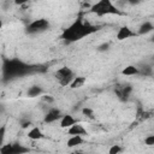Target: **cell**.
<instances>
[{"instance_id":"cell-10","label":"cell","mask_w":154,"mask_h":154,"mask_svg":"<svg viewBox=\"0 0 154 154\" xmlns=\"http://www.w3.org/2000/svg\"><path fill=\"white\" fill-rule=\"evenodd\" d=\"M83 142H84V140H83V136H82V135H72V136L67 140V147L73 148V147L81 146Z\"/></svg>"},{"instance_id":"cell-2","label":"cell","mask_w":154,"mask_h":154,"mask_svg":"<svg viewBox=\"0 0 154 154\" xmlns=\"http://www.w3.org/2000/svg\"><path fill=\"white\" fill-rule=\"evenodd\" d=\"M90 12L99 17L106 14H122V12L113 5L112 0H99L90 7Z\"/></svg>"},{"instance_id":"cell-8","label":"cell","mask_w":154,"mask_h":154,"mask_svg":"<svg viewBox=\"0 0 154 154\" xmlns=\"http://www.w3.org/2000/svg\"><path fill=\"white\" fill-rule=\"evenodd\" d=\"M67 134L69 135H87V130L83 128V125H81V124H78V123H76V124H73L72 126H70L69 129H67Z\"/></svg>"},{"instance_id":"cell-9","label":"cell","mask_w":154,"mask_h":154,"mask_svg":"<svg viewBox=\"0 0 154 154\" xmlns=\"http://www.w3.org/2000/svg\"><path fill=\"white\" fill-rule=\"evenodd\" d=\"M77 123V120L71 116V114H65V116H63L61 118H60V126L61 128H70V126H72L73 124H76Z\"/></svg>"},{"instance_id":"cell-22","label":"cell","mask_w":154,"mask_h":154,"mask_svg":"<svg viewBox=\"0 0 154 154\" xmlns=\"http://www.w3.org/2000/svg\"><path fill=\"white\" fill-rule=\"evenodd\" d=\"M5 130H6V126L1 125V128H0V137H1V140H4V137H5Z\"/></svg>"},{"instance_id":"cell-21","label":"cell","mask_w":154,"mask_h":154,"mask_svg":"<svg viewBox=\"0 0 154 154\" xmlns=\"http://www.w3.org/2000/svg\"><path fill=\"white\" fill-rule=\"evenodd\" d=\"M30 125H31V122H30V120H22V123H20V126H22L23 129L29 128Z\"/></svg>"},{"instance_id":"cell-12","label":"cell","mask_w":154,"mask_h":154,"mask_svg":"<svg viewBox=\"0 0 154 154\" xmlns=\"http://www.w3.org/2000/svg\"><path fill=\"white\" fill-rule=\"evenodd\" d=\"M87 82V78L83 77V76H77L72 79V82L70 83V88L71 89H77V88H81L84 85V83Z\"/></svg>"},{"instance_id":"cell-20","label":"cell","mask_w":154,"mask_h":154,"mask_svg":"<svg viewBox=\"0 0 154 154\" xmlns=\"http://www.w3.org/2000/svg\"><path fill=\"white\" fill-rule=\"evenodd\" d=\"M42 99H43V101L49 102V103H52V102L54 101V99H53L51 95H43V96H42Z\"/></svg>"},{"instance_id":"cell-16","label":"cell","mask_w":154,"mask_h":154,"mask_svg":"<svg viewBox=\"0 0 154 154\" xmlns=\"http://www.w3.org/2000/svg\"><path fill=\"white\" fill-rule=\"evenodd\" d=\"M82 113H83L85 117L90 118V119H94V118H95V117H94V111H93L91 108H89V107H84V108L82 109Z\"/></svg>"},{"instance_id":"cell-13","label":"cell","mask_w":154,"mask_h":154,"mask_svg":"<svg viewBox=\"0 0 154 154\" xmlns=\"http://www.w3.org/2000/svg\"><path fill=\"white\" fill-rule=\"evenodd\" d=\"M138 73H140V70H138V67H136L135 65L125 66V67L122 70V75H124V76H135V75H138Z\"/></svg>"},{"instance_id":"cell-3","label":"cell","mask_w":154,"mask_h":154,"mask_svg":"<svg viewBox=\"0 0 154 154\" xmlns=\"http://www.w3.org/2000/svg\"><path fill=\"white\" fill-rule=\"evenodd\" d=\"M48 28H49V22L46 18H38L28 24L26 32L28 34H38V32L46 31Z\"/></svg>"},{"instance_id":"cell-7","label":"cell","mask_w":154,"mask_h":154,"mask_svg":"<svg viewBox=\"0 0 154 154\" xmlns=\"http://www.w3.org/2000/svg\"><path fill=\"white\" fill-rule=\"evenodd\" d=\"M60 116H61V113H60V111L58 108H51L46 113L43 120H45V123H54L58 119H60Z\"/></svg>"},{"instance_id":"cell-14","label":"cell","mask_w":154,"mask_h":154,"mask_svg":"<svg viewBox=\"0 0 154 154\" xmlns=\"http://www.w3.org/2000/svg\"><path fill=\"white\" fill-rule=\"evenodd\" d=\"M153 30H154L153 23H152V22H144V23L140 26L138 34H140V35H146V34H148V32H150V31H153Z\"/></svg>"},{"instance_id":"cell-17","label":"cell","mask_w":154,"mask_h":154,"mask_svg":"<svg viewBox=\"0 0 154 154\" xmlns=\"http://www.w3.org/2000/svg\"><path fill=\"white\" fill-rule=\"evenodd\" d=\"M144 144L148 147H154V135H148L144 138Z\"/></svg>"},{"instance_id":"cell-18","label":"cell","mask_w":154,"mask_h":154,"mask_svg":"<svg viewBox=\"0 0 154 154\" xmlns=\"http://www.w3.org/2000/svg\"><path fill=\"white\" fill-rule=\"evenodd\" d=\"M119 152H122V147L119 144H113L108 150L109 154H118Z\"/></svg>"},{"instance_id":"cell-5","label":"cell","mask_w":154,"mask_h":154,"mask_svg":"<svg viewBox=\"0 0 154 154\" xmlns=\"http://www.w3.org/2000/svg\"><path fill=\"white\" fill-rule=\"evenodd\" d=\"M29 152L28 148L22 147L20 144H4L0 148V153L1 154H22V153H26Z\"/></svg>"},{"instance_id":"cell-19","label":"cell","mask_w":154,"mask_h":154,"mask_svg":"<svg viewBox=\"0 0 154 154\" xmlns=\"http://www.w3.org/2000/svg\"><path fill=\"white\" fill-rule=\"evenodd\" d=\"M108 47H109V43H102V45H100L99 47H97V49L100 51V52H103V51H107L108 49Z\"/></svg>"},{"instance_id":"cell-1","label":"cell","mask_w":154,"mask_h":154,"mask_svg":"<svg viewBox=\"0 0 154 154\" xmlns=\"http://www.w3.org/2000/svg\"><path fill=\"white\" fill-rule=\"evenodd\" d=\"M96 30H97L96 26H93L89 23L83 22L82 19H77L69 28H66L63 31L61 37L67 42H76L78 40L83 38L84 36H88V35L95 32Z\"/></svg>"},{"instance_id":"cell-15","label":"cell","mask_w":154,"mask_h":154,"mask_svg":"<svg viewBox=\"0 0 154 154\" xmlns=\"http://www.w3.org/2000/svg\"><path fill=\"white\" fill-rule=\"evenodd\" d=\"M41 94H42V89L38 85H31L28 89V96L29 97H36V96H40Z\"/></svg>"},{"instance_id":"cell-11","label":"cell","mask_w":154,"mask_h":154,"mask_svg":"<svg viewBox=\"0 0 154 154\" xmlns=\"http://www.w3.org/2000/svg\"><path fill=\"white\" fill-rule=\"evenodd\" d=\"M28 137H29L30 140L37 141V140H41V138L43 137V134H42V131H41L40 128L34 126V128H31V129L28 131Z\"/></svg>"},{"instance_id":"cell-4","label":"cell","mask_w":154,"mask_h":154,"mask_svg":"<svg viewBox=\"0 0 154 154\" xmlns=\"http://www.w3.org/2000/svg\"><path fill=\"white\" fill-rule=\"evenodd\" d=\"M55 76H57V79L59 82L60 85H70V83L72 82V79L75 78L73 76V72L70 67L67 66H64V67H60L57 72H55Z\"/></svg>"},{"instance_id":"cell-23","label":"cell","mask_w":154,"mask_h":154,"mask_svg":"<svg viewBox=\"0 0 154 154\" xmlns=\"http://www.w3.org/2000/svg\"><path fill=\"white\" fill-rule=\"evenodd\" d=\"M29 0H14V4L16 5H18V6H22V5H24V4H26Z\"/></svg>"},{"instance_id":"cell-6","label":"cell","mask_w":154,"mask_h":154,"mask_svg":"<svg viewBox=\"0 0 154 154\" xmlns=\"http://www.w3.org/2000/svg\"><path fill=\"white\" fill-rule=\"evenodd\" d=\"M136 35H137V34L134 32L129 26H122V28L118 30V32H117V40L123 41V40H126V38H129V37H132V36H136Z\"/></svg>"}]
</instances>
